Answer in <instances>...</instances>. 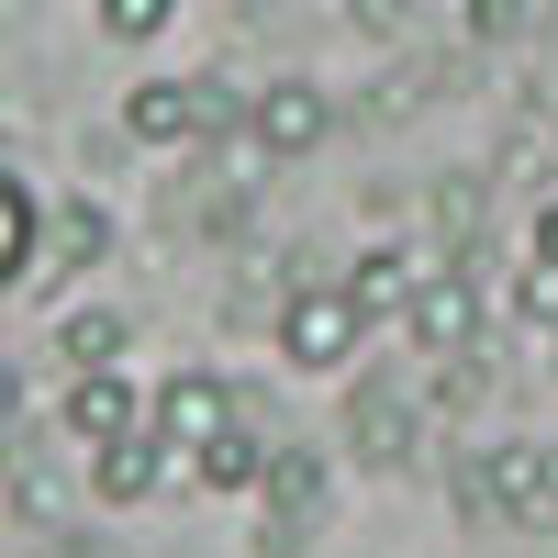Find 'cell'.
<instances>
[{"mask_svg": "<svg viewBox=\"0 0 558 558\" xmlns=\"http://www.w3.org/2000/svg\"><path fill=\"white\" fill-rule=\"evenodd\" d=\"M223 123H246L235 78H134L123 89V134L134 146H213Z\"/></svg>", "mask_w": 558, "mask_h": 558, "instance_id": "1", "label": "cell"}, {"mask_svg": "<svg viewBox=\"0 0 558 558\" xmlns=\"http://www.w3.org/2000/svg\"><path fill=\"white\" fill-rule=\"evenodd\" d=\"M268 336H279V357H291V368H347L368 324H357V302L336 291V279H291L279 313H268Z\"/></svg>", "mask_w": 558, "mask_h": 558, "instance_id": "2", "label": "cell"}, {"mask_svg": "<svg viewBox=\"0 0 558 558\" xmlns=\"http://www.w3.org/2000/svg\"><path fill=\"white\" fill-rule=\"evenodd\" d=\"M146 425H157L179 458H202L223 425H235V380H223V368H168V380L146 391Z\"/></svg>", "mask_w": 558, "mask_h": 558, "instance_id": "3", "label": "cell"}, {"mask_svg": "<svg viewBox=\"0 0 558 558\" xmlns=\"http://www.w3.org/2000/svg\"><path fill=\"white\" fill-rule=\"evenodd\" d=\"M257 492H268L257 558H302V547L324 536V458H313V447H279V470H268Z\"/></svg>", "mask_w": 558, "mask_h": 558, "instance_id": "4", "label": "cell"}, {"mask_svg": "<svg viewBox=\"0 0 558 558\" xmlns=\"http://www.w3.org/2000/svg\"><path fill=\"white\" fill-rule=\"evenodd\" d=\"M246 134H257V157H313L336 134V89L324 78H268L246 101Z\"/></svg>", "mask_w": 558, "mask_h": 558, "instance_id": "5", "label": "cell"}, {"mask_svg": "<svg viewBox=\"0 0 558 558\" xmlns=\"http://www.w3.org/2000/svg\"><path fill=\"white\" fill-rule=\"evenodd\" d=\"M402 336L425 347V357H481V291H470V268H458V257L425 268V291H413Z\"/></svg>", "mask_w": 558, "mask_h": 558, "instance_id": "6", "label": "cell"}, {"mask_svg": "<svg viewBox=\"0 0 558 558\" xmlns=\"http://www.w3.org/2000/svg\"><path fill=\"white\" fill-rule=\"evenodd\" d=\"M481 481H492V502H502V525L558 514V447H547V436H492V447H481Z\"/></svg>", "mask_w": 558, "mask_h": 558, "instance_id": "7", "label": "cell"}, {"mask_svg": "<svg viewBox=\"0 0 558 558\" xmlns=\"http://www.w3.org/2000/svg\"><path fill=\"white\" fill-rule=\"evenodd\" d=\"M68 436L78 447H112V436H146V391L123 380V368H68Z\"/></svg>", "mask_w": 558, "mask_h": 558, "instance_id": "8", "label": "cell"}, {"mask_svg": "<svg viewBox=\"0 0 558 558\" xmlns=\"http://www.w3.org/2000/svg\"><path fill=\"white\" fill-rule=\"evenodd\" d=\"M179 470H191V458H179L157 425H146V436H112V447H89V492H101V502H157Z\"/></svg>", "mask_w": 558, "mask_h": 558, "instance_id": "9", "label": "cell"}, {"mask_svg": "<svg viewBox=\"0 0 558 558\" xmlns=\"http://www.w3.org/2000/svg\"><path fill=\"white\" fill-rule=\"evenodd\" d=\"M425 268H436V246H368L336 291L357 302V324H402L413 313V291H425Z\"/></svg>", "mask_w": 558, "mask_h": 558, "instance_id": "10", "label": "cell"}, {"mask_svg": "<svg viewBox=\"0 0 558 558\" xmlns=\"http://www.w3.org/2000/svg\"><path fill=\"white\" fill-rule=\"evenodd\" d=\"M347 447L368 458V470H402V458H413V402L391 380H357L347 391Z\"/></svg>", "mask_w": 558, "mask_h": 558, "instance_id": "11", "label": "cell"}, {"mask_svg": "<svg viewBox=\"0 0 558 558\" xmlns=\"http://www.w3.org/2000/svg\"><path fill=\"white\" fill-rule=\"evenodd\" d=\"M101 257H112V213H101V202H57V213H45L34 279H78V268H101Z\"/></svg>", "mask_w": 558, "mask_h": 558, "instance_id": "12", "label": "cell"}, {"mask_svg": "<svg viewBox=\"0 0 558 558\" xmlns=\"http://www.w3.org/2000/svg\"><path fill=\"white\" fill-rule=\"evenodd\" d=\"M191 470H202V492H257V481L279 470V436H257L246 413H235V425H223V436L191 458Z\"/></svg>", "mask_w": 558, "mask_h": 558, "instance_id": "13", "label": "cell"}, {"mask_svg": "<svg viewBox=\"0 0 558 558\" xmlns=\"http://www.w3.org/2000/svg\"><path fill=\"white\" fill-rule=\"evenodd\" d=\"M57 357H68V368H123V357H134V313H123V302H78V313L57 324Z\"/></svg>", "mask_w": 558, "mask_h": 558, "instance_id": "14", "label": "cell"}, {"mask_svg": "<svg viewBox=\"0 0 558 558\" xmlns=\"http://www.w3.org/2000/svg\"><path fill=\"white\" fill-rule=\"evenodd\" d=\"M0 492H12V514H34L45 536L68 525V492H57V470H45V447H23V436L0 447Z\"/></svg>", "mask_w": 558, "mask_h": 558, "instance_id": "15", "label": "cell"}, {"mask_svg": "<svg viewBox=\"0 0 558 558\" xmlns=\"http://www.w3.org/2000/svg\"><path fill=\"white\" fill-rule=\"evenodd\" d=\"M34 257H45V202L23 191L12 168H0V291H12V279H34Z\"/></svg>", "mask_w": 558, "mask_h": 558, "instance_id": "16", "label": "cell"}, {"mask_svg": "<svg viewBox=\"0 0 558 558\" xmlns=\"http://www.w3.org/2000/svg\"><path fill=\"white\" fill-rule=\"evenodd\" d=\"M168 23H179V0H101V34L112 45H157Z\"/></svg>", "mask_w": 558, "mask_h": 558, "instance_id": "17", "label": "cell"}, {"mask_svg": "<svg viewBox=\"0 0 558 558\" xmlns=\"http://www.w3.org/2000/svg\"><path fill=\"white\" fill-rule=\"evenodd\" d=\"M514 313L536 324V336H558V268H536V257L514 268Z\"/></svg>", "mask_w": 558, "mask_h": 558, "instance_id": "18", "label": "cell"}, {"mask_svg": "<svg viewBox=\"0 0 558 558\" xmlns=\"http://www.w3.org/2000/svg\"><path fill=\"white\" fill-rule=\"evenodd\" d=\"M481 391H492V368H481V357H447V368H436V402H447V413H470Z\"/></svg>", "mask_w": 558, "mask_h": 558, "instance_id": "19", "label": "cell"}, {"mask_svg": "<svg viewBox=\"0 0 558 558\" xmlns=\"http://www.w3.org/2000/svg\"><path fill=\"white\" fill-rule=\"evenodd\" d=\"M23 413H34V380H23V357H12V347H0V436H12V425H23Z\"/></svg>", "mask_w": 558, "mask_h": 558, "instance_id": "20", "label": "cell"}, {"mask_svg": "<svg viewBox=\"0 0 558 558\" xmlns=\"http://www.w3.org/2000/svg\"><path fill=\"white\" fill-rule=\"evenodd\" d=\"M470 34L502 45V34H525V0H470Z\"/></svg>", "mask_w": 558, "mask_h": 558, "instance_id": "21", "label": "cell"}, {"mask_svg": "<svg viewBox=\"0 0 558 558\" xmlns=\"http://www.w3.org/2000/svg\"><path fill=\"white\" fill-rule=\"evenodd\" d=\"M536 268H558V191L536 202Z\"/></svg>", "mask_w": 558, "mask_h": 558, "instance_id": "22", "label": "cell"}]
</instances>
